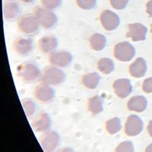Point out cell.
<instances>
[{
  "mask_svg": "<svg viewBox=\"0 0 152 152\" xmlns=\"http://www.w3.org/2000/svg\"><path fill=\"white\" fill-rule=\"evenodd\" d=\"M21 11V5L17 0H5L3 3V15L7 21H14Z\"/></svg>",
  "mask_w": 152,
  "mask_h": 152,
  "instance_id": "12",
  "label": "cell"
},
{
  "mask_svg": "<svg viewBox=\"0 0 152 152\" xmlns=\"http://www.w3.org/2000/svg\"><path fill=\"white\" fill-rule=\"evenodd\" d=\"M49 60L52 66L59 68H67L73 60V56L68 51H54L50 54Z\"/></svg>",
  "mask_w": 152,
  "mask_h": 152,
  "instance_id": "8",
  "label": "cell"
},
{
  "mask_svg": "<svg viewBox=\"0 0 152 152\" xmlns=\"http://www.w3.org/2000/svg\"><path fill=\"white\" fill-rule=\"evenodd\" d=\"M134 145L129 141H126L119 144L116 148V152H134Z\"/></svg>",
  "mask_w": 152,
  "mask_h": 152,
  "instance_id": "27",
  "label": "cell"
},
{
  "mask_svg": "<svg viewBox=\"0 0 152 152\" xmlns=\"http://www.w3.org/2000/svg\"><path fill=\"white\" fill-rule=\"evenodd\" d=\"M12 48L17 55L27 56L32 53L34 50V43L31 39L18 37L13 43Z\"/></svg>",
  "mask_w": 152,
  "mask_h": 152,
  "instance_id": "11",
  "label": "cell"
},
{
  "mask_svg": "<svg viewBox=\"0 0 152 152\" xmlns=\"http://www.w3.org/2000/svg\"><path fill=\"white\" fill-rule=\"evenodd\" d=\"M129 0H110L111 5L116 10H123L128 5Z\"/></svg>",
  "mask_w": 152,
  "mask_h": 152,
  "instance_id": "28",
  "label": "cell"
},
{
  "mask_svg": "<svg viewBox=\"0 0 152 152\" xmlns=\"http://www.w3.org/2000/svg\"><path fill=\"white\" fill-rule=\"evenodd\" d=\"M147 12L150 17L152 18V0L149 1L147 4Z\"/></svg>",
  "mask_w": 152,
  "mask_h": 152,
  "instance_id": "30",
  "label": "cell"
},
{
  "mask_svg": "<svg viewBox=\"0 0 152 152\" xmlns=\"http://www.w3.org/2000/svg\"><path fill=\"white\" fill-rule=\"evenodd\" d=\"M58 152H74V150L71 148H63L60 149Z\"/></svg>",
  "mask_w": 152,
  "mask_h": 152,
  "instance_id": "32",
  "label": "cell"
},
{
  "mask_svg": "<svg viewBox=\"0 0 152 152\" xmlns=\"http://www.w3.org/2000/svg\"><path fill=\"white\" fill-rule=\"evenodd\" d=\"M40 69L36 64L31 62H24L18 67V75L24 82L33 84L40 79Z\"/></svg>",
  "mask_w": 152,
  "mask_h": 152,
  "instance_id": "1",
  "label": "cell"
},
{
  "mask_svg": "<svg viewBox=\"0 0 152 152\" xmlns=\"http://www.w3.org/2000/svg\"><path fill=\"white\" fill-rule=\"evenodd\" d=\"M147 72V62L145 59L138 58L129 66V72L132 76L136 78H142Z\"/></svg>",
  "mask_w": 152,
  "mask_h": 152,
  "instance_id": "17",
  "label": "cell"
},
{
  "mask_svg": "<svg viewBox=\"0 0 152 152\" xmlns=\"http://www.w3.org/2000/svg\"><path fill=\"white\" fill-rule=\"evenodd\" d=\"M18 27L21 33L34 36L39 32L40 24L34 14H26L18 19Z\"/></svg>",
  "mask_w": 152,
  "mask_h": 152,
  "instance_id": "4",
  "label": "cell"
},
{
  "mask_svg": "<svg viewBox=\"0 0 152 152\" xmlns=\"http://www.w3.org/2000/svg\"><path fill=\"white\" fill-rule=\"evenodd\" d=\"M100 76L97 72H91L84 75L81 78V82L85 88L88 89H95L99 85Z\"/></svg>",
  "mask_w": 152,
  "mask_h": 152,
  "instance_id": "19",
  "label": "cell"
},
{
  "mask_svg": "<svg viewBox=\"0 0 152 152\" xmlns=\"http://www.w3.org/2000/svg\"><path fill=\"white\" fill-rule=\"evenodd\" d=\"M144 123L136 115H131L127 118L125 125V132L129 136H136L143 130Z\"/></svg>",
  "mask_w": 152,
  "mask_h": 152,
  "instance_id": "10",
  "label": "cell"
},
{
  "mask_svg": "<svg viewBox=\"0 0 152 152\" xmlns=\"http://www.w3.org/2000/svg\"><path fill=\"white\" fill-rule=\"evenodd\" d=\"M106 129H107V131L111 135H114L120 132L122 129L120 119L118 117H114L109 119L106 123Z\"/></svg>",
  "mask_w": 152,
  "mask_h": 152,
  "instance_id": "23",
  "label": "cell"
},
{
  "mask_svg": "<svg viewBox=\"0 0 152 152\" xmlns=\"http://www.w3.org/2000/svg\"><path fill=\"white\" fill-rule=\"evenodd\" d=\"M52 120L50 115L46 112H41L32 122V127L34 130L38 132H47L51 127Z\"/></svg>",
  "mask_w": 152,
  "mask_h": 152,
  "instance_id": "14",
  "label": "cell"
},
{
  "mask_svg": "<svg viewBox=\"0 0 152 152\" xmlns=\"http://www.w3.org/2000/svg\"><path fill=\"white\" fill-rule=\"evenodd\" d=\"M113 88L114 92L119 98L124 99L132 92V85L130 80L127 78H119L113 82Z\"/></svg>",
  "mask_w": 152,
  "mask_h": 152,
  "instance_id": "13",
  "label": "cell"
},
{
  "mask_svg": "<svg viewBox=\"0 0 152 152\" xmlns=\"http://www.w3.org/2000/svg\"><path fill=\"white\" fill-rule=\"evenodd\" d=\"M34 94L35 98L43 104H50L53 101L56 97V92L53 88L44 83L37 86Z\"/></svg>",
  "mask_w": 152,
  "mask_h": 152,
  "instance_id": "7",
  "label": "cell"
},
{
  "mask_svg": "<svg viewBox=\"0 0 152 152\" xmlns=\"http://www.w3.org/2000/svg\"><path fill=\"white\" fill-rule=\"evenodd\" d=\"M21 104L28 117H32L37 111V104L33 100L30 98H24L21 100Z\"/></svg>",
  "mask_w": 152,
  "mask_h": 152,
  "instance_id": "24",
  "label": "cell"
},
{
  "mask_svg": "<svg viewBox=\"0 0 152 152\" xmlns=\"http://www.w3.org/2000/svg\"><path fill=\"white\" fill-rule=\"evenodd\" d=\"M21 3L24 4V5H32L35 2L36 0H19Z\"/></svg>",
  "mask_w": 152,
  "mask_h": 152,
  "instance_id": "31",
  "label": "cell"
},
{
  "mask_svg": "<svg viewBox=\"0 0 152 152\" xmlns=\"http://www.w3.org/2000/svg\"><path fill=\"white\" fill-rule=\"evenodd\" d=\"M40 145L45 152H53L59 147L60 137L56 131H47L39 139Z\"/></svg>",
  "mask_w": 152,
  "mask_h": 152,
  "instance_id": "6",
  "label": "cell"
},
{
  "mask_svg": "<svg viewBox=\"0 0 152 152\" xmlns=\"http://www.w3.org/2000/svg\"><path fill=\"white\" fill-rule=\"evenodd\" d=\"M142 89L145 93H151L152 92V77L145 79L142 85Z\"/></svg>",
  "mask_w": 152,
  "mask_h": 152,
  "instance_id": "29",
  "label": "cell"
},
{
  "mask_svg": "<svg viewBox=\"0 0 152 152\" xmlns=\"http://www.w3.org/2000/svg\"><path fill=\"white\" fill-rule=\"evenodd\" d=\"M145 152H152V143L150 144V145L146 148V149H145Z\"/></svg>",
  "mask_w": 152,
  "mask_h": 152,
  "instance_id": "34",
  "label": "cell"
},
{
  "mask_svg": "<svg viewBox=\"0 0 152 152\" xmlns=\"http://www.w3.org/2000/svg\"><path fill=\"white\" fill-rule=\"evenodd\" d=\"M100 23L103 28L107 31L117 29L120 24V18L115 12L110 10H104L100 14Z\"/></svg>",
  "mask_w": 152,
  "mask_h": 152,
  "instance_id": "9",
  "label": "cell"
},
{
  "mask_svg": "<svg viewBox=\"0 0 152 152\" xmlns=\"http://www.w3.org/2000/svg\"><path fill=\"white\" fill-rule=\"evenodd\" d=\"M66 78V74L60 68L51 66L43 69L40 80L42 83L49 85H59L64 82Z\"/></svg>",
  "mask_w": 152,
  "mask_h": 152,
  "instance_id": "2",
  "label": "cell"
},
{
  "mask_svg": "<svg viewBox=\"0 0 152 152\" xmlns=\"http://www.w3.org/2000/svg\"><path fill=\"white\" fill-rule=\"evenodd\" d=\"M148 33L147 28L140 23H134L129 25V31L126 37L131 38L133 41L145 40Z\"/></svg>",
  "mask_w": 152,
  "mask_h": 152,
  "instance_id": "15",
  "label": "cell"
},
{
  "mask_svg": "<svg viewBox=\"0 0 152 152\" xmlns=\"http://www.w3.org/2000/svg\"><path fill=\"white\" fill-rule=\"evenodd\" d=\"M135 56V49L129 42H121L114 47V56L121 62H129Z\"/></svg>",
  "mask_w": 152,
  "mask_h": 152,
  "instance_id": "5",
  "label": "cell"
},
{
  "mask_svg": "<svg viewBox=\"0 0 152 152\" xmlns=\"http://www.w3.org/2000/svg\"><path fill=\"white\" fill-rule=\"evenodd\" d=\"M38 47L43 53H52L58 47V40L53 36H44L39 40Z\"/></svg>",
  "mask_w": 152,
  "mask_h": 152,
  "instance_id": "16",
  "label": "cell"
},
{
  "mask_svg": "<svg viewBox=\"0 0 152 152\" xmlns=\"http://www.w3.org/2000/svg\"><path fill=\"white\" fill-rule=\"evenodd\" d=\"M88 110L94 115L100 113L104 110V101H103V99L99 95H96L94 97H91L88 100Z\"/></svg>",
  "mask_w": 152,
  "mask_h": 152,
  "instance_id": "20",
  "label": "cell"
},
{
  "mask_svg": "<svg viewBox=\"0 0 152 152\" xmlns=\"http://www.w3.org/2000/svg\"><path fill=\"white\" fill-rule=\"evenodd\" d=\"M147 107V99L143 96H135L132 97L127 104V107L129 110L137 113L144 112Z\"/></svg>",
  "mask_w": 152,
  "mask_h": 152,
  "instance_id": "18",
  "label": "cell"
},
{
  "mask_svg": "<svg viewBox=\"0 0 152 152\" xmlns=\"http://www.w3.org/2000/svg\"><path fill=\"white\" fill-rule=\"evenodd\" d=\"M107 44V38L101 34H94L90 38V45L95 51H101Z\"/></svg>",
  "mask_w": 152,
  "mask_h": 152,
  "instance_id": "21",
  "label": "cell"
},
{
  "mask_svg": "<svg viewBox=\"0 0 152 152\" xmlns=\"http://www.w3.org/2000/svg\"><path fill=\"white\" fill-rule=\"evenodd\" d=\"M151 32H152V25H151Z\"/></svg>",
  "mask_w": 152,
  "mask_h": 152,
  "instance_id": "35",
  "label": "cell"
},
{
  "mask_svg": "<svg viewBox=\"0 0 152 152\" xmlns=\"http://www.w3.org/2000/svg\"><path fill=\"white\" fill-rule=\"evenodd\" d=\"M148 132L149 135L152 137V120L149 122V124L148 126Z\"/></svg>",
  "mask_w": 152,
  "mask_h": 152,
  "instance_id": "33",
  "label": "cell"
},
{
  "mask_svg": "<svg viewBox=\"0 0 152 152\" xmlns=\"http://www.w3.org/2000/svg\"><path fill=\"white\" fill-rule=\"evenodd\" d=\"M97 69L104 74L109 75L114 71L115 65L113 61L110 58H102L97 62Z\"/></svg>",
  "mask_w": 152,
  "mask_h": 152,
  "instance_id": "22",
  "label": "cell"
},
{
  "mask_svg": "<svg viewBox=\"0 0 152 152\" xmlns=\"http://www.w3.org/2000/svg\"><path fill=\"white\" fill-rule=\"evenodd\" d=\"M42 5L50 10H55L59 9L62 5V0H40Z\"/></svg>",
  "mask_w": 152,
  "mask_h": 152,
  "instance_id": "26",
  "label": "cell"
},
{
  "mask_svg": "<svg viewBox=\"0 0 152 152\" xmlns=\"http://www.w3.org/2000/svg\"><path fill=\"white\" fill-rule=\"evenodd\" d=\"M34 14L37 18L40 26L44 29L50 30L55 28L58 22V18L52 10L45 7L37 6L34 9Z\"/></svg>",
  "mask_w": 152,
  "mask_h": 152,
  "instance_id": "3",
  "label": "cell"
},
{
  "mask_svg": "<svg viewBox=\"0 0 152 152\" xmlns=\"http://www.w3.org/2000/svg\"><path fill=\"white\" fill-rule=\"evenodd\" d=\"M76 4L83 10H91L97 5V0H75Z\"/></svg>",
  "mask_w": 152,
  "mask_h": 152,
  "instance_id": "25",
  "label": "cell"
}]
</instances>
